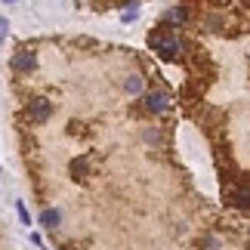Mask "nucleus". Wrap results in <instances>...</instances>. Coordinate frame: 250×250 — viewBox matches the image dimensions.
<instances>
[{
	"label": "nucleus",
	"instance_id": "f257e3e1",
	"mask_svg": "<svg viewBox=\"0 0 250 250\" xmlns=\"http://www.w3.org/2000/svg\"><path fill=\"white\" fill-rule=\"evenodd\" d=\"M151 50H155L161 59H167V62H173V59H179V41L176 37H167V34H151Z\"/></svg>",
	"mask_w": 250,
	"mask_h": 250
},
{
	"label": "nucleus",
	"instance_id": "f03ea898",
	"mask_svg": "<svg viewBox=\"0 0 250 250\" xmlns=\"http://www.w3.org/2000/svg\"><path fill=\"white\" fill-rule=\"evenodd\" d=\"M53 114V105H50V99H43V96H34L31 102H28V118H31L34 124H43L46 118Z\"/></svg>",
	"mask_w": 250,
	"mask_h": 250
},
{
	"label": "nucleus",
	"instance_id": "7ed1b4c3",
	"mask_svg": "<svg viewBox=\"0 0 250 250\" xmlns=\"http://www.w3.org/2000/svg\"><path fill=\"white\" fill-rule=\"evenodd\" d=\"M9 65H13V71H34V65H37V59H34V53H28V50H19L13 59H9Z\"/></svg>",
	"mask_w": 250,
	"mask_h": 250
},
{
	"label": "nucleus",
	"instance_id": "20e7f679",
	"mask_svg": "<svg viewBox=\"0 0 250 250\" xmlns=\"http://www.w3.org/2000/svg\"><path fill=\"white\" fill-rule=\"evenodd\" d=\"M146 108L151 114H161V111H167L170 108V99H167V93H146Z\"/></svg>",
	"mask_w": 250,
	"mask_h": 250
},
{
	"label": "nucleus",
	"instance_id": "39448f33",
	"mask_svg": "<svg viewBox=\"0 0 250 250\" xmlns=\"http://www.w3.org/2000/svg\"><path fill=\"white\" fill-rule=\"evenodd\" d=\"M188 19H191V16H188V9H186V6H176V9H170V13L164 16V22H167V25H176V28H179V25H186Z\"/></svg>",
	"mask_w": 250,
	"mask_h": 250
},
{
	"label": "nucleus",
	"instance_id": "423d86ee",
	"mask_svg": "<svg viewBox=\"0 0 250 250\" xmlns=\"http://www.w3.org/2000/svg\"><path fill=\"white\" fill-rule=\"evenodd\" d=\"M229 201H232L235 207H250V188H235L232 195H229Z\"/></svg>",
	"mask_w": 250,
	"mask_h": 250
},
{
	"label": "nucleus",
	"instance_id": "0eeeda50",
	"mask_svg": "<svg viewBox=\"0 0 250 250\" xmlns=\"http://www.w3.org/2000/svg\"><path fill=\"white\" fill-rule=\"evenodd\" d=\"M59 219H62L59 210H53V207H46L43 213H41V223H43L46 229H56V226H59Z\"/></svg>",
	"mask_w": 250,
	"mask_h": 250
},
{
	"label": "nucleus",
	"instance_id": "6e6552de",
	"mask_svg": "<svg viewBox=\"0 0 250 250\" xmlns=\"http://www.w3.org/2000/svg\"><path fill=\"white\" fill-rule=\"evenodd\" d=\"M127 90H130V93H142V78H136V74H133V78H127Z\"/></svg>",
	"mask_w": 250,
	"mask_h": 250
},
{
	"label": "nucleus",
	"instance_id": "1a4fd4ad",
	"mask_svg": "<svg viewBox=\"0 0 250 250\" xmlns=\"http://www.w3.org/2000/svg\"><path fill=\"white\" fill-rule=\"evenodd\" d=\"M86 170H90V164H86V161H74V176H83Z\"/></svg>",
	"mask_w": 250,
	"mask_h": 250
},
{
	"label": "nucleus",
	"instance_id": "9d476101",
	"mask_svg": "<svg viewBox=\"0 0 250 250\" xmlns=\"http://www.w3.org/2000/svg\"><path fill=\"white\" fill-rule=\"evenodd\" d=\"M19 216H22V223H31V216H28V210H25V204H19Z\"/></svg>",
	"mask_w": 250,
	"mask_h": 250
},
{
	"label": "nucleus",
	"instance_id": "9b49d317",
	"mask_svg": "<svg viewBox=\"0 0 250 250\" xmlns=\"http://www.w3.org/2000/svg\"><path fill=\"white\" fill-rule=\"evenodd\" d=\"M3 34H6V19H0V41H3Z\"/></svg>",
	"mask_w": 250,
	"mask_h": 250
},
{
	"label": "nucleus",
	"instance_id": "f8f14e48",
	"mask_svg": "<svg viewBox=\"0 0 250 250\" xmlns=\"http://www.w3.org/2000/svg\"><path fill=\"white\" fill-rule=\"evenodd\" d=\"M3 3H16V0H3Z\"/></svg>",
	"mask_w": 250,
	"mask_h": 250
}]
</instances>
